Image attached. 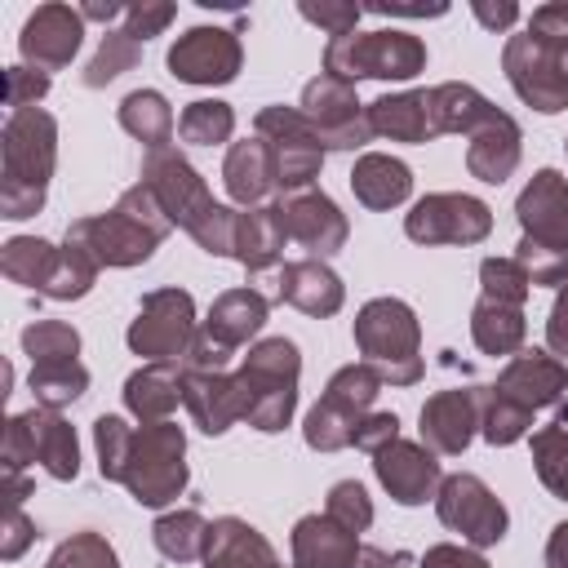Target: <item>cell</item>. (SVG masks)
<instances>
[{
  "label": "cell",
  "mask_w": 568,
  "mask_h": 568,
  "mask_svg": "<svg viewBox=\"0 0 568 568\" xmlns=\"http://www.w3.org/2000/svg\"><path fill=\"white\" fill-rule=\"evenodd\" d=\"M568 399V364L550 351H519L506 359L497 382L484 390V422L479 435L493 448L519 444L532 430L541 408H559Z\"/></svg>",
  "instance_id": "obj_1"
},
{
  "label": "cell",
  "mask_w": 568,
  "mask_h": 568,
  "mask_svg": "<svg viewBox=\"0 0 568 568\" xmlns=\"http://www.w3.org/2000/svg\"><path fill=\"white\" fill-rule=\"evenodd\" d=\"M501 71L532 111L555 115L568 106V0L532 9L528 27L506 40Z\"/></svg>",
  "instance_id": "obj_2"
},
{
  "label": "cell",
  "mask_w": 568,
  "mask_h": 568,
  "mask_svg": "<svg viewBox=\"0 0 568 568\" xmlns=\"http://www.w3.org/2000/svg\"><path fill=\"white\" fill-rule=\"evenodd\" d=\"M138 182L160 200L164 217L173 226H182L204 253H213V257H231L235 253V209H226V204H217L209 195L204 178L195 173V164L178 146L146 151Z\"/></svg>",
  "instance_id": "obj_3"
},
{
  "label": "cell",
  "mask_w": 568,
  "mask_h": 568,
  "mask_svg": "<svg viewBox=\"0 0 568 568\" xmlns=\"http://www.w3.org/2000/svg\"><path fill=\"white\" fill-rule=\"evenodd\" d=\"M58 164V120L40 106L9 111L0 129V217L22 222L44 209Z\"/></svg>",
  "instance_id": "obj_4"
},
{
  "label": "cell",
  "mask_w": 568,
  "mask_h": 568,
  "mask_svg": "<svg viewBox=\"0 0 568 568\" xmlns=\"http://www.w3.org/2000/svg\"><path fill=\"white\" fill-rule=\"evenodd\" d=\"M524 226L515 262L528 271L532 288H559L568 280V178L559 169H537L515 200Z\"/></svg>",
  "instance_id": "obj_5"
},
{
  "label": "cell",
  "mask_w": 568,
  "mask_h": 568,
  "mask_svg": "<svg viewBox=\"0 0 568 568\" xmlns=\"http://www.w3.org/2000/svg\"><path fill=\"white\" fill-rule=\"evenodd\" d=\"M169 231H173V222L164 217L160 200L142 182H133L106 213L75 217L67 226V235L80 240L102 266H142L164 244Z\"/></svg>",
  "instance_id": "obj_6"
},
{
  "label": "cell",
  "mask_w": 568,
  "mask_h": 568,
  "mask_svg": "<svg viewBox=\"0 0 568 568\" xmlns=\"http://www.w3.org/2000/svg\"><path fill=\"white\" fill-rule=\"evenodd\" d=\"M297 377H302V355L288 337H262L257 346H248L235 373L240 422H248L262 435L284 430L297 408Z\"/></svg>",
  "instance_id": "obj_7"
},
{
  "label": "cell",
  "mask_w": 568,
  "mask_h": 568,
  "mask_svg": "<svg viewBox=\"0 0 568 568\" xmlns=\"http://www.w3.org/2000/svg\"><path fill=\"white\" fill-rule=\"evenodd\" d=\"M355 346L364 364L390 386H417L426 373L422 324L404 297H373L355 315Z\"/></svg>",
  "instance_id": "obj_8"
},
{
  "label": "cell",
  "mask_w": 568,
  "mask_h": 568,
  "mask_svg": "<svg viewBox=\"0 0 568 568\" xmlns=\"http://www.w3.org/2000/svg\"><path fill=\"white\" fill-rule=\"evenodd\" d=\"M120 484L129 488V497L138 506H151V510L178 501L186 488V435H182V426L178 422H151V426L133 430Z\"/></svg>",
  "instance_id": "obj_9"
},
{
  "label": "cell",
  "mask_w": 568,
  "mask_h": 568,
  "mask_svg": "<svg viewBox=\"0 0 568 568\" xmlns=\"http://www.w3.org/2000/svg\"><path fill=\"white\" fill-rule=\"evenodd\" d=\"M426 71V44L408 31H351L328 40L324 75L355 80H413Z\"/></svg>",
  "instance_id": "obj_10"
},
{
  "label": "cell",
  "mask_w": 568,
  "mask_h": 568,
  "mask_svg": "<svg viewBox=\"0 0 568 568\" xmlns=\"http://www.w3.org/2000/svg\"><path fill=\"white\" fill-rule=\"evenodd\" d=\"M377 390H382V377H377L364 359L337 368V373L328 377L320 404H315V408L306 413V422H302V439H306V448H315V453L351 448L359 422L373 413Z\"/></svg>",
  "instance_id": "obj_11"
},
{
  "label": "cell",
  "mask_w": 568,
  "mask_h": 568,
  "mask_svg": "<svg viewBox=\"0 0 568 568\" xmlns=\"http://www.w3.org/2000/svg\"><path fill=\"white\" fill-rule=\"evenodd\" d=\"M0 462H4V475H22L31 462H40L53 479H75L80 475V439H75V426L53 413V408H27V413H13L4 422V444H0Z\"/></svg>",
  "instance_id": "obj_12"
},
{
  "label": "cell",
  "mask_w": 568,
  "mask_h": 568,
  "mask_svg": "<svg viewBox=\"0 0 568 568\" xmlns=\"http://www.w3.org/2000/svg\"><path fill=\"white\" fill-rule=\"evenodd\" d=\"M253 133L271 146V160H275V186L288 195V191H306L320 169H324V138L315 133V124L297 111V106H262L257 120H253Z\"/></svg>",
  "instance_id": "obj_13"
},
{
  "label": "cell",
  "mask_w": 568,
  "mask_h": 568,
  "mask_svg": "<svg viewBox=\"0 0 568 568\" xmlns=\"http://www.w3.org/2000/svg\"><path fill=\"white\" fill-rule=\"evenodd\" d=\"M195 302L186 288H151L138 302V315L124 333L129 351L146 364H182L191 337H195Z\"/></svg>",
  "instance_id": "obj_14"
},
{
  "label": "cell",
  "mask_w": 568,
  "mask_h": 568,
  "mask_svg": "<svg viewBox=\"0 0 568 568\" xmlns=\"http://www.w3.org/2000/svg\"><path fill=\"white\" fill-rule=\"evenodd\" d=\"M493 231V209L466 191H435L422 195L408 217H404V235L413 244H484Z\"/></svg>",
  "instance_id": "obj_15"
},
{
  "label": "cell",
  "mask_w": 568,
  "mask_h": 568,
  "mask_svg": "<svg viewBox=\"0 0 568 568\" xmlns=\"http://www.w3.org/2000/svg\"><path fill=\"white\" fill-rule=\"evenodd\" d=\"M435 515L448 532H462V541L470 546H497L510 528V515L497 501V493L479 475H466V470L444 475L435 493Z\"/></svg>",
  "instance_id": "obj_16"
},
{
  "label": "cell",
  "mask_w": 568,
  "mask_h": 568,
  "mask_svg": "<svg viewBox=\"0 0 568 568\" xmlns=\"http://www.w3.org/2000/svg\"><path fill=\"white\" fill-rule=\"evenodd\" d=\"M297 111L315 124V133L324 138L328 151H355V146H364L373 138L368 115H364V102L355 98V84H346L337 75H324L320 71L315 80H306Z\"/></svg>",
  "instance_id": "obj_17"
},
{
  "label": "cell",
  "mask_w": 568,
  "mask_h": 568,
  "mask_svg": "<svg viewBox=\"0 0 568 568\" xmlns=\"http://www.w3.org/2000/svg\"><path fill=\"white\" fill-rule=\"evenodd\" d=\"M244 67L240 36L226 27H191L169 44V71L182 84H231Z\"/></svg>",
  "instance_id": "obj_18"
},
{
  "label": "cell",
  "mask_w": 568,
  "mask_h": 568,
  "mask_svg": "<svg viewBox=\"0 0 568 568\" xmlns=\"http://www.w3.org/2000/svg\"><path fill=\"white\" fill-rule=\"evenodd\" d=\"M484 390L488 386H453V390H435L422 404V444L435 457H457L466 453V444L475 439L479 422H484Z\"/></svg>",
  "instance_id": "obj_19"
},
{
  "label": "cell",
  "mask_w": 568,
  "mask_h": 568,
  "mask_svg": "<svg viewBox=\"0 0 568 568\" xmlns=\"http://www.w3.org/2000/svg\"><path fill=\"white\" fill-rule=\"evenodd\" d=\"M80 36H84L80 9L49 0V4H40V9L22 22L18 53H22V62L36 67V71H62V67H71V58L80 53Z\"/></svg>",
  "instance_id": "obj_20"
},
{
  "label": "cell",
  "mask_w": 568,
  "mask_h": 568,
  "mask_svg": "<svg viewBox=\"0 0 568 568\" xmlns=\"http://www.w3.org/2000/svg\"><path fill=\"white\" fill-rule=\"evenodd\" d=\"M280 217H284V231H288V240H297L311 257H333L342 244H346V235H351V226H346V213L324 195V191H315V186H306V191H288V195H280Z\"/></svg>",
  "instance_id": "obj_21"
},
{
  "label": "cell",
  "mask_w": 568,
  "mask_h": 568,
  "mask_svg": "<svg viewBox=\"0 0 568 568\" xmlns=\"http://www.w3.org/2000/svg\"><path fill=\"white\" fill-rule=\"evenodd\" d=\"M373 470H377V484L399 501V506H422V501H435L439 484H444V470L435 462V453L426 444H413V439H395L386 448L373 453Z\"/></svg>",
  "instance_id": "obj_22"
},
{
  "label": "cell",
  "mask_w": 568,
  "mask_h": 568,
  "mask_svg": "<svg viewBox=\"0 0 568 568\" xmlns=\"http://www.w3.org/2000/svg\"><path fill=\"white\" fill-rule=\"evenodd\" d=\"M466 138H470L466 142V169H470V178H479L488 186H501L519 169L524 133H519L515 115H506L501 106H493Z\"/></svg>",
  "instance_id": "obj_23"
},
{
  "label": "cell",
  "mask_w": 568,
  "mask_h": 568,
  "mask_svg": "<svg viewBox=\"0 0 568 568\" xmlns=\"http://www.w3.org/2000/svg\"><path fill=\"white\" fill-rule=\"evenodd\" d=\"M280 302L297 306L302 315L328 320V315L342 311L346 284H342L337 271L324 266L320 257H297V262H284V271H280Z\"/></svg>",
  "instance_id": "obj_24"
},
{
  "label": "cell",
  "mask_w": 568,
  "mask_h": 568,
  "mask_svg": "<svg viewBox=\"0 0 568 568\" xmlns=\"http://www.w3.org/2000/svg\"><path fill=\"white\" fill-rule=\"evenodd\" d=\"M222 186L226 195L240 204V209H257L275 186V160H271V146L253 133L244 142H231L226 160H222Z\"/></svg>",
  "instance_id": "obj_25"
},
{
  "label": "cell",
  "mask_w": 568,
  "mask_h": 568,
  "mask_svg": "<svg viewBox=\"0 0 568 568\" xmlns=\"http://www.w3.org/2000/svg\"><path fill=\"white\" fill-rule=\"evenodd\" d=\"M186 399V373L182 364H142L138 373H129L124 382V408L151 426V422H169V413Z\"/></svg>",
  "instance_id": "obj_26"
},
{
  "label": "cell",
  "mask_w": 568,
  "mask_h": 568,
  "mask_svg": "<svg viewBox=\"0 0 568 568\" xmlns=\"http://www.w3.org/2000/svg\"><path fill=\"white\" fill-rule=\"evenodd\" d=\"M359 541L333 515H302L293 524V568H351Z\"/></svg>",
  "instance_id": "obj_27"
},
{
  "label": "cell",
  "mask_w": 568,
  "mask_h": 568,
  "mask_svg": "<svg viewBox=\"0 0 568 568\" xmlns=\"http://www.w3.org/2000/svg\"><path fill=\"white\" fill-rule=\"evenodd\" d=\"M284 217L275 204H257V209H244L235 213V262L248 271V275H262L271 271L280 257H284Z\"/></svg>",
  "instance_id": "obj_28"
},
{
  "label": "cell",
  "mask_w": 568,
  "mask_h": 568,
  "mask_svg": "<svg viewBox=\"0 0 568 568\" xmlns=\"http://www.w3.org/2000/svg\"><path fill=\"white\" fill-rule=\"evenodd\" d=\"M204 568H280V559L253 524H244L235 515H222V519L209 524Z\"/></svg>",
  "instance_id": "obj_29"
},
{
  "label": "cell",
  "mask_w": 568,
  "mask_h": 568,
  "mask_svg": "<svg viewBox=\"0 0 568 568\" xmlns=\"http://www.w3.org/2000/svg\"><path fill=\"white\" fill-rule=\"evenodd\" d=\"M364 115H368V129H373V138L413 142V146L435 138L426 89H413V93H382L377 102H368V106H364Z\"/></svg>",
  "instance_id": "obj_30"
},
{
  "label": "cell",
  "mask_w": 568,
  "mask_h": 568,
  "mask_svg": "<svg viewBox=\"0 0 568 568\" xmlns=\"http://www.w3.org/2000/svg\"><path fill=\"white\" fill-rule=\"evenodd\" d=\"M351 191H355V200L364 209L386 213V209H395V204H404L413 195V169L404 160H395V155L368 151L351 169Z\"/></svg>",
  "instance_id": "obj_31"
},
{
  "label": "cell",
  "mask_w": 568,
  "mask_h": 568,
  "mask_svg": "<svg viewBox=\"0 0 568 568\" xmlns=\"http://www.w3.org/2000/svg\"><path fill=\"white\" fill-rule=\"evenodd\" d=\"M186 373V368H182ZM186 413L204 435H222L231 430V422H240V390H235V373H186Z\"/></svg>",
  "instance_id": "obj_32"
},
{
  "label": "cell",
  "mask_w": 568,
  "mask_h": 568,
  "mask_svg": "<svg viewBox=\"0 0 568 568\" xmlns=\"http://www.w3.org/2000/svg\"><path fill=\"white\" fill-rule=\"evenodd\" d=\"M266 311H271V302H266L257 288H226V293L213 297L209 320H204V333H213L222 346L240 351L248 337L262 333Z\"/></svg>",
  "instance_id": "obj_33"
},
{
  "label": "cell",
  "mask_w": 568,
  "mask_h": 568,
  "mask_svg": "<svg viewBox=\"0 0 568 568\" xmlns=\"http://www.w3.org/2000/svg\"><path fill=\"white\" fill-rule=\"evenodd\" d=\"M524 333H528L524 306L479 293V302L470 311V337H475V346L484 355H519L524 351Z\"/></svg>",
  "instance_id": "obj_34"
},
{
  "label": "cell",
  "mask_w": 568,
  "mask_h": 568,
  "mask_svg": "<svg viewBox=\"0 0 568 568\" xmlns=\"http://www.w3.org/2000/svg\"><path fill=\"white\" fill-rule=\"evenodd\" d=\"M115 115H120V129L138 138L146 151H164L173 142V106L160 89H133Z\"/></svg>",
  "instance_id": "obj_35"
},
{
  "label": "cell",
  "mask_w": 568,
  "mask_h": 568,
  "mask_svg": "<svg viewBox=\"0 0 568 568\" xmlns=\"http://www.w3.org/2000/svg\"><path fill=\"white\" fill-rule=\"evenodd\" d=\"M426 102H430L435 138H439V133H470V129L493 111V102H488L475 84H462V80H448V84L426 89Z\"/></svg>",
  "instance_id": "obj_36"
},
{
  "label": "cell",
  "mask_w": 568,
  "mask_h": 568,
  "mask_svg": "<svg viewBox=\"0 0 568 568\" xmlns=\"http://www.w3.org/2000/svg\"><path fill=\"white\" fill-rule=\"evenodd\" d=\"M58 253H62V244H49L40 235H13L0 244V271L22 288L44 293L58 271Z\"/></svg>",
  "instance_id": "obj_37"
},
{
  "label": "cell",
  "mask_w": 568,
  "mask_h": 568,
  "mask_svg": "<svg viewBox=\"0 0 568 568\" xmlns=\"http://www.w3.org/2000/svg\"><path fill=\"white\" fill-rule=\"evenodd\" d=\"M151 541L169 564H191L204 559L209 546V519L200 510H169L151 524Z\"/></svg>",
  "instance_id": "obj_38"
},
{
  "label": "cell",
  "mask_w": 568,
  "mask_h": 568,
  "mask_svg": "<svg viewBox=\"0 0 568 568\" xmlns=\"http://www.w3.org/2000/svg\"><path fill=\"white\" fill-rule=\"evenodd\" d=\"M27 386H31V395H36L40 408H53L58 413V408L75 404L89 390V368L80 359H67V364H31Z\"/></svg>",
  "instance_id": "obj_39"
},
{
  "label": "cell",
  "mask_w": 568,
  "mask_h": 568,
  "mask_svg": "<svg viewBox=\"0 0 568 568\" xmlns=\"http://www.w3.org/2000/svg\"><path fill=\"white\" fill-rule=\"evenodd\" d=\"M532 470L550 497L568 501V426L564 422H546L532 430Z\"/></svg>",
  "instance_id": "obj_40"
},
{
  "label": "cell",
  "mask_w": 568,
  "mask_h": 568,
  "mask_svg": "<svg viewBox=\"0 0 568 568\" xmlns=\"http://www.w3.org/2000/svg\"><path fill=\"white\" fill-rule=\"evenodd\" d=\"M98 271H102V262H98L80 240L67 235V240H62V253H58V271H53L49 288H44V297H53V302H80V297L93 288Z\"/></svg>",
  "instance_id": "obj_41"
},
{
  "label": "cell",
  "mask_w": 568,
  "mask_h": 568,
  "mask_svg": "<svg viewBox=\"0 0 568 568\" xmlns=\"http://www.w3.org/2000/svg\"><path fill=\"white\" fill-rule=\"evenodd\" d=\"M178 133H182V142H191V146L231 142V133H235V111H231V102H217V98L186 102L182 115H178Z\"/></svg>",
  "instance_id": "obj_42"
},
{
  "label": "cell",
  "mask_w": 568,
  "mask_h": 568,
  "mask_svg": "<svg viewBox=\"0 0 568 568\" xmlns=\"http://www.w3.org/2000/svg\"><path fill=\"white\" fill-rule=\"evenodd\" d=\"M22 355L31 364H67L80 359V333L62 320H31L22 328Z\"/></svg>",
  "instance_id": "obj_43"
},
{
  "label": "cell",
  "mask_w": 568,
  "mask_h": 568,
  "mask_svg": "<svg viewBox=\"0 0 568 568\" xmlns=\"http://www.w3.org/2000/svg\"><path fill=\"white\" fill-rule=\"evenodd\" d=\"M138 58H142V44H138L124 27H120V31H106L102 44H98V53H93L89 67H84V84H89V89H102V84H111L115 75L133 71Z\"/></svg>",
  "instance_id": "obj_44"
},
{
  "label": "cell",
  "mask_w": 568,
  "mask_h": 568,
  "mask_svg": "<svg viewBox=\"0 0 568 568\" xmlns=\"http://www.w3.org/2000/svg\"><path fill=\"white\" fill-rule=\"evenodd\" d=\"M129 444H133V426L115 413H102L93 422V448H98V470L106 484H120L124 462H129Z\"/></svg>",
  "instance_id": "obj_45"
},
{
  "label": "cell",
  "mask_w": 568,
  "mask_h": 568,
  "mask_svg": "<svg viewBox=\"0 0 568 568\" xmlns=\"http://www.w3.org/2000/svg\"><path fill=\"white\" fill-rule=\"evenodd\" d=\"M44 568H120V559L102 532H71L67 541L53 546Z\"/></svg>",
  "instance_id": "obj_46"
},
{
  "label": "cell",
  "mask_w": 568,
  "mask_h": 568,
  "mask_svg": "<svg viewBox=\"0 0 568 568\" xmlns=\"http://www.w3.org/2000/svg\"><path fill=\"white\" fill-rule=\"evenodd\" d=\"M479 284H484V297L515 302V306H524V297L532 293V280L515 257H484L479 262Z\"/></svg>",
  "instance_id": "obj_47"
},
{
  "label": "cell",
  "mask_w": 568,
  "mask_h": 568,
  "mask_svg": "<svg viewBox=\"0 0 568 568\" xmlns=\"http://www.w3.org/2000/svg\"><path fill=\"white\" fill-rule=\"evenodd\" d=\"M324 515H333L342 528H351V532L359 537V532L373 524V497L364 493V484H355V479H342V484H333V488H328Z\"/></svg>",
  "instance_id": "obj_48"
},
{
  "label": "cell",
  "mask_w": 568,
  "mask_h": 568,
  "mask_svg": "<svg viewBox=\"0 0 568 568\" xmlns=\"http://www.w3.org/2000/svg\"><path fill=\"white\" fill-rule=\"evenodd\" d=\"M297 13L306 18V22H315V27H324L328 31V40H337V36H351L355 31V22L364 18V9L359 4H346V0H302L297 4Z\"/></svg>",
  "instance_id": "obj_49"
},
{
  "label": "cell",
  "mask_w": 568,
  "mask_h": 568,
  "mask_svg": "<svg viewBox=\"0 0 568 568\" xmlns=\"http://www.w3.org/2000/svg\"><path fill=\"white\" fill-rule=\"evenodd\" d=\"M44 93H49V71H36V67H27V62H18V67L4 71V106H9V111H27V106H36Z\"/></svg>",
  "instance_id": "obj_50"
},
{
  "label": "cell",
  "mask_w": 568,
  "mask_h": 568,
  "mask_svg": "<svg viewBox=\"0 0 568 568\" xmlns=\"http://www.w3.org/2000/svg\"><path fill=\"white\" fill-rule=\"evenodd\" d=\"M173 18H178V4H169V0H138V4L124 9V31H129L138 44H146V40L160 36Z\"/></svg>",
  "instance_id": "obj_51"
},
{
  "label": "cell",
  "mask_w": 568,
  "mask_h": 568,
  "mask_svg": "<svg viewBox=\"0 0 568 568\" xmlns=\"http://www.w3.org/2000/svg\"><path fill=\"white\" fill-rule=\"evenodd\" d=\"M231 346H222L213 333H195L191 337V346H186V355H182V368L186 373H226V364H231Z\"/></svg>",
  "instance_id": "obj_52"
},
{
  "label": "cell",
  "mask_w": 568,
  "mask_h": 568,
  "mask_svg": "<svg viewBox=\"0 0 568 568\" xmlns=\"http://www.w3.org/2000/svg\"><path fill=\"white\" fill-rule=\"evenodd\" d=\"M36 541V524L22 515V506H4V524H0V559L13 564L22 559V550Z\"/></svg>",
  "instance_id": "obj_53"
},
{
  "label": "cell",
  "mask_w": 568,
  "mask_h": 568,
  "mask_svg": "<svg viewBox=\"0 0 568 568\" xmlns=\"http://www.w3.org/2000/svg\"><path fill=\"white\" fill-rule=\"evenodd\" d=\"M395 439H399V417L395 413H368L355 430V448H364V453H377Z\"/></svg>",
  "instance_id": "obj_54"
},
{
  "label": "cell",
  "mask_w": 568,
  "mask_h": 568,
  "mask_svg": "<svg viewBox=\"0 0 568 568\" xmlns=\"http://www.w3.org/2000/svg\"><path fill=\"white\" fill-rule=\"evenodd\" d=\"M417 568H488V559H484L479 550H470V546L439 541V546H430V550L417 559Z\"/></svg>",
  "instance_id": "obj_55"
},
{
  "label": "cell",
  "mask_w": 568,
  "mask_h": 568,
  "mask_svg": "<svg viewBox=\"0 0 568 568\" xmlns=\"http://www.w3.org/2000/svg\"><path fill=\"white\" fill-rule=\"evenodd\" d=\"M546 346H550V355L568 359V280L555 288V306H550V320H546Z\"/></svg>",
  "instance_id": "obj_56"
},
{
  "label": "cell",
  "mask_w": 568,
  "mask_h": 568,
  "mask_svg": "<svg viewBox=\"0 0 568 568\" xmlns=\"http://www.w3.org/2000/svg\"><path fill=\"white\" fill-rule=\"evenodd\" d=\"M470 13L488 27V31H506L519 22V4L515 0H501V4H488V0H470Z\"/></svg>",
  "instance_id": "obj_57"
},
{
  "label": "cell",
  "mask_w": 568,
  "mask_h": 568,
  "mask_svg": "<svg viewBox=\"0 0 568 568\" xmlns=\"http://www.w3.org/2000/svg\"><path fill=\"white\" fill-rule=\"evenodd\" d=\"M546 568H568V519L555 524L546 537Z\"/></svg>",
  "instance_id": "obj_58"
},
{
  "label": "cell",
  "mask_w": 568,
  "mask_h": 568,
  "mask_svg": "<svg viewBox=\"0 0 568 568\" xmlns=\"http://www.w3.org/2000/svg\"><path fill=\"white\" fill-rule=\"evenodd\" d=\"M368 13H399V18H439L448 4H368Z\"/></svg>",
  "instance_id": "obj_59"
},
{
  "label": "cell",
  "mask_w": 568,
  "mask_h": 568,
  "mask_svg": "<svg viewBox=\"0 0 568 568\" xmlns=\"http://www.w3.org/2000/svg\"><path fill=\"white\" fill-rule=\"evenodd\" d=\"M404 555H386V550H377V546H359L355 550V559H351V568H395Z\"/></svg>",
  "instance_id": "obj_60"
},
{
  "label": "cell",
  "mask_w": 568,
  "mask_h": 568,
  "mask_svg": "<svg viewBox=\"0 0 568 568\" xmlns=\"http://www.w3.org/2000/svg\"><path fill=\"white\" fill-rule=\"evenodd\" d=\"M124 9H129V4H115V0H106V4H102V0H89V4H80V18H84V22H89V18H93V22H111V18H124Z\"/></svg>",
  "instance_id": "obj_61"
},
{
  "label": "cell",
  "mask_w": 568,
  "mask_h": 568,
  "mask_svg": "<svg viewBox=\"0 0 568 568\" xmlns=\"http://www.w3.org/2000/svg\"><path fill=\"white\" fill-rule=\"evenodd\" d=\"M22 497H31V479L27 475H4V506H22Z\"/></svg>",
  "instance_id": "obj_62"
},
{
  "label": "cell",
  "mask_w": 568,
  "mask_h": 568,
  "mask_svg": "<svg viewBox=\"0 0 568 568\" xmlns=\"http://www.w3.org/2000/svg\"><path fill=\"white\" fill-rule=\"evenodd\" d=\"M564 151H568V138H564Z\"/></svg>",
  "instance_id": "obj_63"
}]
</instances>
